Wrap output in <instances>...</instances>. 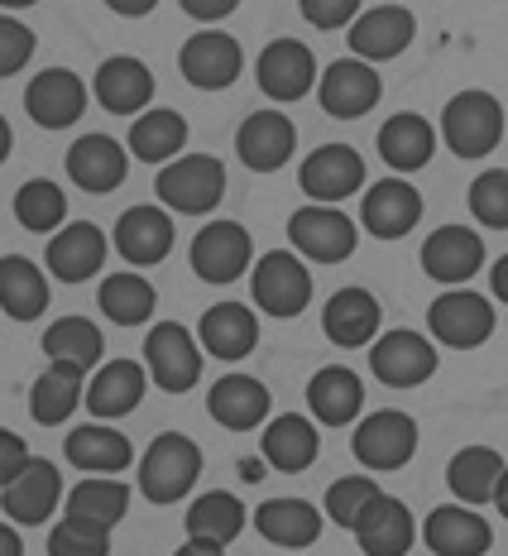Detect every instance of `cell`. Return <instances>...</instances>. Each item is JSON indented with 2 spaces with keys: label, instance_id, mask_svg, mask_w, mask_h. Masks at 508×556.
Returning a JSON list of instances; mask_svg holds the SVG:
<instances>
[{
  "label": "cell",
  "instance_id": "obj_47",
  "mask_svg": "<svg viewBox=\"0 0 508 556\" xmlns=\"http://www.w3.org/2000/svg\"><path fill=\"white\" fill-rule=\"evenodd\" d=\"M49 556H111V528H97L87 518H67L53 523Z\"/></svg>",
  "mask_w": 508,
  "mask_h": 556
},
{
  "label": "cell",
  "instance_id": "obj_25",
  "mask_svg": "<svg viewBox=\"0 0 508 556\" xmlns=\"http://www.w3.org/2000/svg\"><path fill=\"white\" fill-rule=\"evenodd\" d=\"M67 178L77 182L82 192H115L130 173V159H125V144L111 135H82L73 149H67Z\"/></svg>",
  "mask_w": 508,
  "mask_h": 556
},
{
  "label": "cell",
  "instance_id": "obj_23",
  "mask_svg": "<svg viewBox=\"0 0 508 556\" xmlns=\"http://www.w3.org/2000/svg\"><path fill=\"white\" fill-rule=\"evenodd\" d=\"M422 542L432 547V556H484L494 547V528L484 523L475 508L442 504V508L427 514Z\"/></svg>",
  "mask_w": 508,
  "mask_h": 556
},
{
  "label": "cell",
  "instance_id": "obj_36",
  "mask_svg": "<svg viewBox=\"0 0 508 556\" xmlns=\"http://www.w3.org/2000/svg\"><path fill=\"white\" fill-rule=\"evenodd\" d=\"M206 408L230 432H250V427H259L269 417V389L250 375H221L206 393Z\"/></svg>",
  "mask_w": 508,
  "mask_h": 556
},
{
  "label": "cell",
  "instance_id": "obj_24",
  "mask_svg": "<svg viewBox=\"0 0 508 556\" xmlns=\"http://www.w3.org/2000/svg\"><path fill=\"white\" fill-rule=\"evenodd\" d=\"M351 532L365 556H408L412 542H418V523H412L408 504L394 500V494H379Z\"/></svg>",
  "mask_w": 508,
  "mask_h": 556
},
{
  "label": "cell",
  "instance_id": "obj_53",
  "mask_svg": "<svg viewBox=\"0 0 508 556\" xmlns=\"http://www.w3.org/2000/svg\"><path fill=\"white\" fill-rule=\"evenodd\" d=\"M173 556H226L221 542H202V538H188Z\"/></svg>",
  "mask_w": 508,
  "mask_h": 556
},
{
  "label": "cell",
  "instance_id": "obj_12",
  "mask_svg": "<svg viewBox=\"0 0 508 556\" xmlns=\"http://www.w3.org/2000/svg\"><path fill=\"white\" fill-rule=\"evenodd\" d=\"M58 504H63V470H58L53 460H39V456H29V466L0 490L5 518L10 523H25V528L49 523Z\"/></svg>",
  "mask_w": 508,
  "mask_h": 556
},
{
  "label": "cell",
  "instance_id": "obj_7",
  "mask_svg": "<svg viewBox=\"0 0 508 556\" xmlns=\"http://www.w3.org/2000/svg\"><path fill=\"white\" fill-rule=\"evenodd\" d=\"M288 240H293L297 254H307V260L317 264H345L355 254V240H360V230L355 222L341 212V206H297L293 216H288Z\"/></svg>",
  "mask_w": 508,
  "mask_h": 556
},
{
  "label": "cell",
  "instance_id": "obj_45",
  "mask_svg": "<svg viewBox=\"0 0 508 556\" xmlns=\"http://www.w3.org/2000/svg\"><path fill=\"white\" fill-rule=\"evenodd\" d=\"M379 494H384V490L374 484V475H345V480H336L327 490V504H321V508H327V518L336 528H355V523H360V514L379 500Z\"/></svg>",
  "mask_w": 508,
  "mask_h": 556
},
{
  "label": "cell",
  "instance_id": "obj_22",
  "mask_svg": "<svg viewBox=\"0 0 508 556\" xmlns=\"http://www.w3.org/2000/svg\"><path fill=\"white\" fill-rule=\"evenodd\" d=\"M379 321H384V312H379V298L369 288H336L327 298V307H321V331L341 351L369 345L379 336Z\"/></svg>",
  "mask_w": 508,
  "mask_h": 556
},
{
  "label": "cell",
  "instance_id": "obj_42",
  "mask_svg": "<svg viewBox=\"0 0 508 556\" xmlns=\"http://www.w3.org/2000/svg\"><path fill=\"white\" fill-rule=\"evenodd\" d=\"M240 528H245V504H240L230 490H206L188 508V538L230 547V542L240 538Z\"/></svg>",
  "mask_w": 508,
  "mask_h": 556
},
{
  "label": "cell",
  "instance_id": "obj_9",
  "mask_svg": "<svg viewBox=\"0 0 508 556\" xmlns=\"http://www.w3.org/2000/svg\"><path fill=\"white\" fill-rule=\"evenodd\" d=\"M379 97H384V83H379L374 63H365V58H336V63L321 67L317 101L331 121H360L379 106Z\"/></svg>",
  "mask_w": 508,
  "mask_h": 556
},
{
  "label": "cell",
  "instance_id": "obj_31",
  "mask_svg": "<svg viewBox=\"0 0 508 556\" xmlns=\"http://www.w3.org/2000/svg\"><path fill=\"white\" fill-rule=\"evenodd\" d=\"M144 384H149V369L135 361H106L91 375L87 384V408L91 417L111 422V417H125L144 403Z\"/></svg>",
  "mask_w": 508,
  "mask_h": 556
},
{
  "label": "cell",
  "instance_id": "obj_40",
  "mask_svg": "<svg viewBox=\"0 0 508 556\" xmlns=\"http://www.w3.org/2000/svg\"><path fill=\"white\" fill-rule=\"evenodd\" d=\"M97 303H101V317H111L115 327H144V321L154 317V307H158V293H154L149 278L125 269V274L101 278Z\"/></svg>",
  "mask_w": 508,
  "mask_h": 556
},
{
  "label": "cell",
  "instance_id": "obj_37",
  "mask_svg": "<svg viewBox=\"0 0 508 556\" xmlns=\"http://www.w3.org/2000/svg\"><path fill=\"white\" fill-rule=\"evenodd\" d=\"M49 307V278L25 254H5L0 260V312L15 321H34Z\"/></svg>",
  "mask_w": 508,
  "mask_h": 556
},
{
  "label": "cell",
  "instance_id": "obj_59",
  "mask_svg": "<svg viewBox=\"0 0 508 556\" xmlns=\"http://www.w3.org/2000/svg\"><path fill=\"white\" fill-rule=\"evenodd\" d=\"M5 10H25V5H39V0H0Z\"/></svg>",
  "mask_w": 508,
  "mask_h": 556
},
{
  "label": "cell",
  "instance_id": "obj_38",
  "mask_svg": "<svg viewBox=\"0 0 508 556\" xmlns=\"http://www.w3.org/2000/svg\"><path fill=\"white\" fill-rule=\"evenodd\" d=\"M504 456L494 446H460L446 466V484L460 504H490L494 490H499V475H504Z\"/></svg>",
  "mask_w": 508,
  "mask_h": 556
},
{
  "label": "cell",
  "instance_id": "obj_56",
  "mask_svg": "<svg viewBox=\"0 0 508 556\" xmlns=\"http://www.w3.org/2000/svg\"><path fill=\"white\" fill-rule=\"evenodd\" d=\"M10 149H15V135H10L5 115H0V164H5V159H10Z\"/></svg>",
  "mask_w": 508,
  "mask_h": 556
},
{
  "label": "cell",
  "instance_id": "obj_49",
  "mask_svg": "<svg viewBox=\"0 0 508 556\" xmlns=\"http://www.w3.org/2000/svg\"><path fill=\"white\" fill-rule=\"evenodd\" d=\"M312 29H345L360 15V0H297Z\"/></svg>",
  "mask_w": 508,
  "mask_h": 556
},
{
  "label": "cell",
  "instance_id": "obj_14",
  "mask_svg": "<svg viewBox=\"0 0 508 556\" xmlns=\"http://www.w3.org/2000/svg\"><path fill=\"white\" fill-rule=\"evenodd\" d=\"M240 67H245V58L226 29H198L178 49V73L198 91H226L240 77Z\"/></svg>",
  "mask_w": 508,
  "mask_h": 556
},
{
  "label": "cell",
  "instance_id": "obj_10",
  "mask_svg": "<svg viewBox=\"0 0 508 556\" xmlns=\"http://www.w3.org/2000/svg\"><path fill=\"white\" fill-rule=\"evenodd\" d=\"M436 345L427 341L422 331H384L374 345H369V369H374L379 379H384L389 389H418L427 384V379L436 375Z\"/></svg>",
  "mask_w": 508,
  "mask_h": 556
},
{
  "label": "cell",
  "instance_id": "obj_26",
  "mask_svg": "<svg viewBox=\"0 0 508 556\" xmlns=\"http://www.w3.org/2000/svg\"><path fill=\"white\" fill-rule=\"evenodd\" d=\"M198 341L212 361H245L254 345H259V317L245 303H216L202 312Z\"/></svg>",
  "mask_w": 508,
  "mask_h": 556
},
{
  "label": "cell",
  "instance_id": "obj_8",
  "mask_svg": "<svg viewBox=\"0 0 508 556\" xmlns=\"http://www.w3.org/2000/svg\"><path fill=\"white\" fill-rule=\"evenodd\" d=\"M427 331L452 351H475L494 336V303L470 288H452V293L432 298L427 307Z\"/></svg>",
  "mask_w": 508,
  "mask_h": 556
},
{
  "label": "cell",
  "instance_id": "obj_27",
  "mask_svg": "<svg viewBox=\"0 0 508 556\" xmlns=\"http://www.w3.org/2000/svg\"><path fill=\"white\" fill-rule=\"evenodd\" d=\"M307 408L321 427H351L365 408V384L355 369L345 365H321L307 379Z\"/></svg>",
  "mask_w": 508,
  "mask_h": 556
},
{
  "label": "cell",
  "instance_id": "obj_57",
  "mask_svg": "<svg viewBox=\"0 0 508 556\" xmlns=\"http://www.w3.org/2000/svg\"><path fill=\"white\" fill-rule=\"evenodd\" d=\"M494 508H499V514L508 518V470L499 475V490H494Z\"/></svg>",
  "mask_w": 508,
  "mask_h": 556
},
{
  "label": "cell",
  "instance_id": "obj_39",
  "mask_svg": "<svg viewBox=\"0 0 508 556\" xmlns=\"http://www.w3.org/2000/svg\"><path fill=\"white\" fill-rule=\"evenodd\" d=\"M67 518H87L97 528H115L125 514H130V490L115 475H87L77 490H67Z\"/></svg>",
  "mask_w": 508,
  "mask_h": 556
},
{
  "label": "cell",
  "instance_id": "obj_50",
  "mask_svg": "<svg viewBox=\"0 0 508 556\" xmlns=\"http://www.w3.org/2000/svg\"><path fill=\"white\" fill-rule=\"evenodd\" d=\"M29 466V446L20 432H10V427H0V490H5L10 480H15L20 470Z\"/></svg>",
  "mask_w": 508,
  "mask_h": 556
},
{
  "label": "cell",
  "instance_id": "obj_30",
  "mask_svg": "<svg viewBox=\"0 0 508 556\" xmlns=\"http://www.w3.org/2000/svg\"><path fill=\"white\" fill-rule=\"evenodd\" d=\"M115 250L135 264V269H149V264L168 260L173 250V222L164 206H130V212L115 222Z\"/></svg>",
  "mask_w": 508,
  "mask_h": 556
},
{
  "label": "cell",
  "instance_id": "obj_3",
  "mask_svg": "<svg viewBox=\"0 0 508 556\" xmlns=\"http://www.w3.org/2000/svg\"><path fill=\"white\" fill-rule=\"evenodd\" d=\"M154 192L168 212L206 216L212 206H221V197H226V168H221V159H212V154H182V159H173L168 168H158Z\"/></svg>",
  "mask_w": 508,
  "mask_h": 556
},
{
  "label": "cell",
  "instance_id": "obj_29",
  "mask_svg": "<svg viewBox=\"0 0 508 556\" xmlns=\"http://www.w3.org/2000/svg\"><path fill=\"white\" fill-rule=\"evenodd\" d=\"M77 403H87V369L67 361H49V369L29 389V417L39 427H58L77 413Z\"/></svg>",
  "mask_w": 508,
  "mask_h": 556
},
{
  "label": "cell",
  "instance_id": "obj_1",
  "mask_svg": "<svg viewBox=\"0 0 508 556\" xmlns=\"http://www.w3.org/2000/svg\"><path fill=\"white\" fill-rule=\"evenodd\" d=\"M202 475V446L182 432H164L140 456V494L149 504H178Z\"/></svg>",
  "mask_w": 508,
  "mask_h": 556
},
{
  "label": "cell",
  "instance_id": "obj_46",
  "mask_svg": "<svg viewBox=\"0 0 508 556\" xmlns=\"http://www.w3.org/2000/svg\"><path fill=\"white\" fill-rule=\"evenodd\" d=\"M470 212H475L480 226L490 230H508V168H484L475 182H470Z\"/></svg>",
  "mask_w": 508,
  "mask_h": 556
},
{
  "label": "cell",
  "instance_id": "obj_6",
  "mask_svg": "<svg viewBox=\"0 0 508 556\" xmlns=\"http://www.w3.org/2000/svg\"><path fill=\"white\" fill-rule=\"evenodd\" d=\"M351 451L365 470H379V475L398 470V466H408L412 451H418V422L398 408H379V413L360 417V427L351 432Z\"/></svg>",
  "mask_w": 508,
  "mask_h": 556
},
{
  "label": "cell",
  "instance_id": "obj_16",
  "mask_svg": "<svg viewBox=\"0 0 508 556\" xmlns=\"http://www.w3.org/2000/svg\"><path fill=\"white\" fill-rule=\"evenodd\" d=\"M254 83L269 101H303L317 87V58L297 39H274L254 63Z\"/></svg>",
  "mask_w": 508,
  "mask_h": 556
},
{
  "label": "cell",
  "instance_id": "obj_19",
  "mask_svg": "<svg viewBox=\"0 0 508 556\" xmlns=\"http://www.w3.org/2000/svg\"><path fill=\"white\" fill-rule=\"evenodd\" d=\"M412 34H418V20H412L408 5H379V10L355 15L345 43H351V58H365V63H389V58H398L403 49H408Z\"/></svg>",
  "mask_w": 508,
  "mask_h": 556
},
{
  "label": "cell",
  "instance_id": "obj_34",
  "mask_svg": "<svg viewBox=\"0 0 508 556\" xmlns=\"http://www.w3.org/2000/svg\"><path fill=\"white\" fill-rule=\"evenodd\" d=\"M379 159H384L389 168L398 173H418L427 159H432V149H436V130L422 121L418 111H398V115H389L384 125H379Z\"/></svg>",
  "mask_w": 508,
  "mask_h": 556
},
{
  "label": "cell",
  "instance_id": "obj_15",
  "mask_svg": "<svg viewBox=\"0 0 508 556\" xmlns=\"http://www.w3.org/2000/svg\"><path fill=\"white\" fill-rule=\"evenodd\" d=\"M25 111L43 130H67V125H77L87 111V83L73 67H43L25 87Z\"/></svg>",
  "mask_w": 508,
  "mask_h": 556
},
{
  "label": "cell",
  "instance_id": "obj_4",
  "mask_svg": "<svg viewBox=\"0 0 508 556\" xmlns=\"http://www.w3.org/2000/svg\"><path fill=\"white\" fill-rule=\"evenodd\" d=\"M144 369L164 393H188L202 379V341L182 321H158L144 336Z\"/></svg>",
  "mask_w": 508,
  "mask_h": 556
},
{
  "label": "cell",
  "instance_id": "obj_35",
  "mask_svg": "<svg viewBox=\"0 0 508 556\" xmlns=\"http://www.w3.org/2000/svg\"><path fill=\"white\" fill-rule=\"evenodd\" d=\"M63 456H67V466H77L87 475H120V470H130L135 451L125 442V432H115L106 422H87L77 432H67Z\"/></svg>",
  "mask_w": 508,
  "mask_h": 556
},
{
  "label": "cell",
  "instance_id": "obj_58",
  "mask_svg": "<svg viewBox=\"0 0 508 556\" xmlns=\"http://www.w3.org/2000/svg\"><path fill=\"white\" fill-rule=\"evenodd\" d=\"M259 475H264L259 460H240V480H259Z\"/></svg>",
  "mask_w": 508,
  "mask_h": 556
},
{
  "label": "cell",
  "instance_id": "obj_18",
  "mask_svg": "<svg viewBox=\"0 0 508 556\" xmlns=\"http://www.w3.org/2000/svg\"><path fill=\"white\" fill-rule=\"evenodd\" d=\"M418 260H422V274L427 278H436V283H446V288H460L466 278L480 274L484 240L470 226H436L432 236L422 240Z\"/></svg>",
  "mask_w": 508,
  "mask_h": 556
},
{
  "label": "cell",
  "instance_id": "obj_13",
  "mask_svg": "<svg viewBox=\"0 0 508 556\" xmlns=\"http://www.w3.org/2000/svg\"><path fill=\"white\" fill-rule=\"evenodd\" d=\"M365 182V159L360 149L351 144H321L307 154V164L297 168V188H303L312 202L331 206V202H345V197H355Z\"/></svg>",
  "mask_w": 508,
  "mask_h": 556
},
{
  "label": "cell",
  "instance_id": "obj_52",
  "mask_svg": "<svg viewBox=\"0 0 508 556\" xmlns=\"http://www.w3.org/2000/svg\"><path fill=\"white\" fill-rule=\"evenodd\" d=\"M106 5L115 10V15H125V20H144L158 0H106Z\"/></svg>",
  "mask_w": 508,
  "mask_h": 556
},
{
  "label": "cell",
  "instance_id": "obj_44",
  "mask_svg": "<svg viewBox=\"0 0 508 556\" xmlns=\"http://www.w3.org/2000/svg\"><path fill=\"white\" fill-rule=\"evenodd\" d=\"M15 222L34 230V236H58L67 222V197L53 178H29L15 192Z\"/></svg>",
  "mask_w": 508,
  "mask_h": 556
},
{
  "label": "cell",
  "instance_id": "obj_43",
  "mask_svg": "<svg viewBox=\"0 0 508 556\" xmlns=\"http://www.w3.org/2000/svg\"><path fill=\"white\" fill-rule=\"evenodd\" d=\"M43 355L49 361H67V365H101V355H106V341H101L97 321L91 317H58L49 331H43Z\"/></svg>",
  "mask_w": 508,
  "mask_h": 556
},
{
  "label": "cell",
  "instance_id": "obj_20",
  "mask_svg": "<svg viewBox=\"0 0 508 556\" xmlns=\"http://www.w3.org/2000/svg\"><path fill=\"white\" fill-rule=\"evenodd\" d=\"M418 222H422V192L412 188L408 178H398V173L384 182H374L360 202V226L374 240H398Z\"/></svg>",
  "mask_w": 508,
  "mask_h": 556
},
{
  "label": "cell",
  "instance_id": "obj_2",
  "mask_svg": "<svg viewBox=\"0 0 508 556\" xmlns=\"http://www.w3.org/2000/svg\"><path fill=\"white\" fill-rule=\"evenodd\" d=\"M508 130L499 97L490 91H460L442 111V139L456 159H490Z\"/></svg>",
  "mask_w": 508,
  "mask_h": 556
},
{
  "label": "cell",
  "instance_id": "obj_17",
  "mask_svg": "<svg viewBox=\"0 0 508 556\" xmlns=\"http://www.w3.org/2000/svg\"><path fill=\"white\" fill-rule=\"evenodd\" d=\"M297 149V125L283 111H254L236 130V154L250 173H274L293 159Z\"/></svg>",
  "mask_w": 508,
  "mask_h": 556
},
{
  "label": "cell",
  "instance_id": "obj_32",
  "mask_svg": "<svg viewBox=\"0 0 508 556\" xmlns=\"http://www.w3.org/2000/svg\"><path fill=\"white\" fill-rule=\"evenodd\" d=\"M317 451H321V437H317V427H312V417H303V413L274 417L259 432V456L283 475H303L312 460H317Z\"/></svg>",
  "mask_w": 508,
  "mask_h": 556
},
{
  "label": "cell",
  "instance_id": "obj_55",
  "mask_svg": "<svg viewBox=\"0 0 508 556\" xmlns=\"http://www.w3.org/2000/svg\"><path fill=\"white\" fill-rule=\"evenodd\" d=\"M0 556H25V542H20L15 523H0Z\"/></svg>",
  "mask_w": 508,
  "mask_h": 556
},
{
  "label": "cell",
  "instance_id": "obj_54",
  "mask_svg": "<svg viewBox=\"0 0 508 556\" xmlns=\"http://www.w3.org/2000/svg\"><path fill=\"white\" fill-rule=\"evenodd\" d=\"M490 288H494V298H499V303H508V254H504V260H494Z\"/></svg>",
  "mask_w": 508,
  "mask_h": 556
},
{
  "label": "cell",
  "instance_id": "obj_21",
  "mask_svg": "<svg viewBox=\"0 0 508 556\" xmlns=\"http://www.w3.org/2000/svg\"><path fill=\"white\" fill-rule=\"evenodd\" d=\"M91 97L101 101V111L111 115H144L149 101H154V73L140 58H106L91 77Z\"/></svg>",
  "mask_w": 508,
  "mask_h": 556
},
{
  "label": "cell",
  "instance_id": "obj_11",
  "mask_svg": "<svg viewBox=\"0 0 508 556\" xmlns=\"http://www.w3.org/2000/svg\"><path fill=\"white\" fill-rule=\"evenodd\" d=\"M254 260V240L240 222H206L192 240V274L202 283H236Z\"/></svg>",
  "mask_w": 508,
  "mask_h": 556
},
{
  "label": "cell",
  "instance_id": "obj_48",
  "mask_svg": "<svg viewBox=\"0 0 508 556\" xmlns=\"http://www.w3.org/2000/svg\"><path fill=\"white\" fill-rule=\"evenodd\" d=\"M34 58V29L15 15H0V77H15Z\"/></svg>",
  "mask_w": 508,
  "mask_h": 556
},
{
  "label": "cell",
  "instance_id": "obj_5",
  "mask_svg": "<svg viewBox=\"0 0 508 556\" xmlns=\"http://www.w3.org/2000/svg\"><path fill=\"white\" fill-rule=\"evenodd\" d=\"M250 293H254V307L269 312V317H297L307 303H312V274L297 254L288 250H269L254 260V274H250Z\"/></svg>",
  "mask_w": 508,
  "mask_h": 556
},
{
  "label": "cell",
  "instance_id": "obj_51",
  "mask_svg": "<svg viewBox=\"0 0 508 556\" xmlns=\"http://www.w3.org/2000/svg\"><path fill=\"white\" fill-rule=\"evenodd\" d=\"M182 10H188L192 20H202V25H216V20H226L230 10L240 5V0H178Z\"/></svg>",
  "mask_w": 508,
  "mask_h": 556
},
{
  "label": "cell",
  "instance_id": "obj_28",
  "mask_svg": "<svg viewBox=\"0 0 508 556\" xmlns=\"http://www.w3.org/2000/svg\"><path fill=\"white\" fill-rule=\"evenodd\" d=\"M43 260H49V274L63 278V283H87V278L106 264V236L91 222H67L49 240Z\"/></svg>",
  "mask_w": 508,
  "mask_h": 556
},
{
  "label": "cell",
  "instance_id": "obj_33",
  "mask_svg": "<svg viewBox=\"0 0 508 556\" xmlns=\"http://www.w3.org/2000/svg\"><path fill=\"white\" fill-rule=\"evenodd\" d=\"M254 532L283 552H303L321 538V508L307 500H264L254 508Z\"/></svg>",
  "mask_w": 508,
  "mask_h": 556
},
{
  "label": "cell",
  "instance_id": "obj_41",
  "mask_svg": "<svg viewBox=\"0 0 508 556\" xmlns=\"http://www.w3.org/2000/svg\"><path fill=\"white\" fill-rule=\"evenodd\" d=\"M182 144H188V121L168 106L144 111L140 121L130 125V154L144 159V164H173Z\"/></svg>",
  "mask_w": 508,
  "mask_h": 556
}]
</instances>
